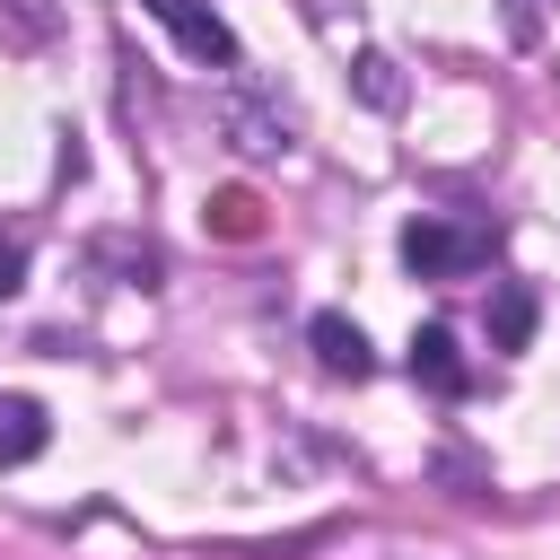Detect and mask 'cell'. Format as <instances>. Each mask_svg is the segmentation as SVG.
Here are the masks:
<instances>
[{
	"mask_svg": "<svg viewBox=\"0 0 560 560\" xmlns=\"http://www.w3.org/2000/svg\"><path fill=\"white\" fill-rule=\"evenodd\" d=\"M140 9H149L201 70H228V61H236V35H228V18H219L210 0H140Z\"/></svg>",
	"mask_w": 560,
	"mask_h": 560,
	"instance_id": "cell-2",
	"label": "cell"
},
{
	"mask_svg": "<svg viewBox=\"0 0 560 560\" xmlns=\"http://www.w3.org/2000/svg\"><path fill=\"white\" fill-rule=\"evenodd\" d=\"M210 228L219 236H254L262 219H254V192H210Z\"/></svg>",
	"mask_w": 560,
	"mask_h": 560,
	"instance_id": "cell-8",
	"label": "cell"
},
{
	"mask_svg": "<svg viewBox=\"0 0 560 560\" xmlns=\"http://www.w3.org/2000/svg\"><path fill=\"white\" fill-rule=\"evenodd\" d=\"M306 341H315V359H324L332 376H368V368H376V359H368V332H359L350 315H332V306L306 324Z\"/></svg>",
	"mask_w": 560,
	"mask_h": 560,
	"instance_id": "cell-5",
	"label": "cell"
},
{
	"mask_svg": "<svg viewBox=\"0 0 560 560\" xmlns=\"http://www.w3.org/2000/svg\"><path fill=\"white\" fill-rule=\"evenodd\" d=\"M219 114H228V140H236L245 158H289V114H280V105H254V96H228Z\"/></svg>",
	"mask_w": 560,
	"mask_h": 560,
	"instance_id": "cell-4",
	"label": "cell"
},
{
	"mask_svg": "<svg viewBox=\"0 0 560 560\" xmlns=\"http://www.w3.org/2000/svg\"><path fill=\"white\" fill-rule=\"evenodd\" d=\"M44 402H26V394H0V464H26V455H44Z\"/></svg>",
	"mask_w": 560,
	"mask_h": 560,
	"instance_id": "cell-7",
	"label": "cell"
},
{
	"mask_svg": "<svg viewBox=\"0 0 560 560\" xmlns=\"http://www.w3.org/2000/svg\"><path fill=\"white\" fill-rule=\"evenodd\" d=\"M359 88H368V105H394V96H402V79H394V61H385V52H368V61H359Z\"/></svg>",
	"mask_w": 560,
	"mask_h": 560,
	"instance_id": "cell-9",
	"label": "cell"
},
{
	"mask_svg": "<svg viewBox=\"0 0 560 560\" xmlns=\"http://www.w3.org/2000/svg\"><path fill=\"white\" fill-rule=\"evenodd\" d=\"M18 289H26V245L0 236V298H18Z\"/></svg>",
	"mask_w": 560,
	"mask_h": 560,
	"instance_id": "cell-10",
	"label": "cell"
},
{
	"mask_svg": "<svg viewBox=\"0 0 560 560\" xmlns=\"http://www.w3.org/2000/svg\"><path fill=\"white\" fill-rule=\"evenodd\" d=\"M490 228H455V219H411L402 228V262L420 271V280H464V271H481L490 262Z\"/></svg>",
	"mask_w": 560,
	"mask_h": 560,
	"instance_id": "cell-1",
	"label": "cell"
},
{
	"mask_svg": "<svg viewBox=\"0 0 560 560\" xmlns=\"http://www.w3.org/2000/svg\"><path fill=\"white\" fill-rule=\"evenodd\" d=\"M411 376H420L429 394H446V402L472 394V368L455 359V332H446V324H420V332H411Z\"/></svg>",
	"mask_w": 560,
	"mask_h": 560,
	"instance_id": "cell-3",
	"label": "cell"
},
{
	"mask_svg": "<svg viewBox=\"0 0 560 560\" xmlns=\"http://www.w3.org/2000/svg\"><path fill=\"white\" fill-rule=\"evenodd\" d=\"M525 341H534V289L499 280L490 289V350H525Z\"/></svg>",
	"mask_w": 560,
	"mask_h": 560,
	"instance_id": "cell-6",
	"label": "cell"
}]
</instances>
